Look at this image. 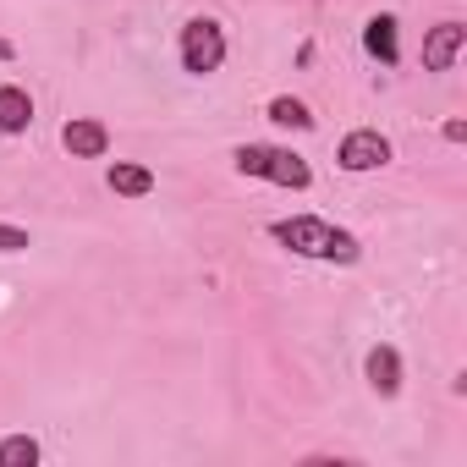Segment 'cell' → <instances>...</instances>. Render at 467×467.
<instances>
[{"label": "cell", "mask_w": 467, "mask_h": 467, "mask_svg": "<svg viewBox=\"0 0 467 467\" xmlns=\"http://www.w3.org/2000/svg\"><path fill=\"white\" fill-rule=\"evenodd\" d=\"M462 45H467V28L462 23L429 28V39H423V72H451V61L462 56Z\"/></svg>", "instance_id": "8992f818"}, {"label": "cell", "mask_w": 467, "mask_h": 467, "mask_svg": "<svg viewBox=\"0 0 467 467\" xmlns=\"http://www.w3.org/2000/svg\"><path fill=\"white\" fill-rule=\"evenodd\" d=\"M105 187H110L116 198H149V192H154V171H149V165H132V160H116V165L105 171Z\"/></svg>", "instance_id": "ba28073f"}, {"label": "cell", "mask_w": 467, "mask_h": 467, "mask_svg": "<svg viewBox=\"0 0 467 467\" xmlns=\"http://www.w3.org/2000/svg\"><path fill=\"white\" fill-rule=\"evenodd\" d=\"M237 171L243 176H265V182H275V187H292V192H303L308 182H314V171H308V160L303 154H292V149H265V143H243L237 154Z\"/></svg>", "instance_id": "7a4b0ae2"}, {"label": "cell", "mask_w": 467, "mask_h": 467, "mask_svg": "<svg viewBox=\"0 0 467 467\" xmlns=\"http://www.w3.org/2000/svg\"><path fill=\"white\" fill-rule=\"evenodd\" d=\"M363 374H368L374 396H396V390H401V352H396V347H374L368 363H363Z\"/></svg>", "instance_id": "9c48e42d"}, {"label": "cell", "mask_w": 467, "mask_h": 467, "mask_svg": "<svg viewBox=\"0 0 467 467\" xmlns=\"http://www.w3.org/2000/svg\"><path fill=\"white\" fill-rule=\"evenodd\" d=\"M220 61H225V34H220V23H214V17H192V23L182 28V67H187L192 78H209V72H220Z\"/></svg>", "instance_id": "3957f363"}, {"label": "cell", "mask_w": 467, "mask_h": 467, "mask_svg": "<svg viewBox=\"0 0 467 467\" xmlns=\"http://www.w3.org/2000/svg\"><path fill=\"white\" fill-rule=\"evenodd\" d=\"M61 143H67L72 160H105V149H110V127L94 121V116H72V121L61 127Z\"/></svg>", "instance_id": "5b68a950"}, {"label": "cell", "mask_w": 467, "mask_h": 467, "mask_svg": "<svg viewBox=\"0 0 467 467\" xmlns=\"http://www.w3.org/2000/svg\"><path fill=\"white\" fill-rule=\"evenodd\" d=\"M336 160H341V171H379V165L390 160V138L374 132V127H358V132L341 138Z\"/></svg>", "instance_id": "277c9868"}, {"label": "cell", "mask_w": 467, "mask_h": 467, "mask_svg": "<svg viewBox=\"0 0 467 467\" xmlns=\"http://www.w3.org/2000/svg\"><path fill=\"white\" fill-rule=\"evenodd\" d=\"M28 127H34V99H28V88L0 83V132L17 138V132H28Z\"/></svg>", "instance_id": "52a82bcc"}, {"label": "cell", "mask_w": 467, "mask_h": 467, "mask_svg": "<svg viewBox=\"0 0 467 467\" xmlns=\"http://www.w3.org/2000/svg\"><path fill=\"white\" fill-rule=\"evenodd\" d=\"M28 248H34V237H28V231L0 220V254H28Z\"/></svg>", "instance_id": "4fadbf2b"}, {"label": "cell", "mask_w": 467, "mask_h": 467, "mask_svg": "<svg viewBox=\"0 0 467 467\" xmlns=\"http://www.w3.org/2000/svg\"><path fill=\"white\" fill-rule=\"evenodd\" d=\"M467 138V121H445V143H462Z\"/></svg>", "instance_id": "5bb4252c"}, {"label": "cell", "mask_w": 467, "mask_h": 467, "mask_svg": "<svg viewBox=\"0 0 467 467\" xmlns=\"http://www.w3.org/2000/svg\"><path fill=\"white\" fill-rule=\"evenodd\" d=\"M363 45H368V56H374L379 67H396V61H401V45H396V17H390V12H385V17H368Z\"/></svg>", "instance_id": "30bf717a"}, {"label": "cell", "mask_w": 467, "mask_h": 467, "mask_svg": "<svg viewBox=\"0 0 467 467\" xmlns=\"http://www.w3.org/2000/svg\"><path fill=\"white\" fill-rule=\"evenodd\" d=\"M0 61H12V45H6V39H0Z\"/></svg>", "instance_id": "9a60e30c"}, {"label": "cell", "mask_w": 467, "mask_h": 467, "mask_svg": "<svg viewBox=\"0 0 467 467\" xmlns=\"http://www.w3.org/2000/svg\"><path fill=\"white\" fill-rule=\"evenodd\" d=\"M265 116H270L275 127H292V132H308V127H314V116H308V105H303V99H292V94H275Z\"/></svg>", "instance_id": "8fae6325"}, {"label": "cell", "mask_w": 467, "mask_h": 467, "mask_svg": "<svg viewBox=\"0 0 467 467\" xmlns=\"http://www.w3.org/2000/svg\"><path fill=\"white\" fill-rule=\"evenodd\" d=\"M39 462V440L34 434H6L0 440V467H34Z\"/></svg>", "instance_id": "7c38bea8"}, {"label": "cell", "mask_w": 467, "mask_h": 467, "mask_svg": "<svg viewBox=\"0 0 467 467\" xmlns=\"http://www.w3.org/2000/svg\"><path fill=\"white\" fill-rule=\"evenodd\" d=\"M270 237H275L281 248L303 254V259H330V265H358V259H363V248H358L352 231H341V225H330V220H319V214L275 220V225H270Z\"/></svg>", "instance_id": "6da1fadb"}]
</instances>
